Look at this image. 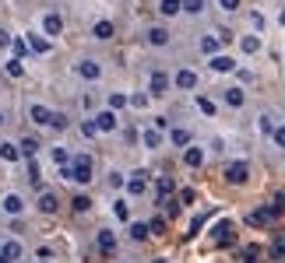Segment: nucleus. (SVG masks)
<instances>
[{"instance_id":"nucleus-8","label":"nucleus","mask_w":285,"mask_h":263,"mask_svg":"<svg viewBox=\"0 0 285 263\" xmlns=\"http://www.w3.org/2000/svg\"><path fill=\"white\" fill-rule=\"evenodd\" d=\"M212 235H215L218 246H229V242H232V225H229V221H218L212 228Z\"/></svg>"},{"instance_id":"nucleus-20","label":"nucleus","mask_w":285,"mask_h":263,"mask_svg":"<svg viewBox=\"0 0 285 263\" xmlns=\"http://www.w3.org/2000/svg\"><path fill=\"white\" fill-rule=\"evenodd\" d=\"M21 207H25V203H21L18 193H7V197H4V211H7V214H21Z\"/></svg>"},{"instance_id":"nucleus-34","label":"nucleus","mask_w":285,"mask_h":263,"mask_svg":"<svg viewBox=\"0 0 285 263\" xmlns=\"http://www.w3.org/2000/svg\"><path fill=\"white\" fill-rule=\"evenodd\" d=\"M35 151H39V144H35L32 137H25V140H21V154H28V158H32Z\"/></svg>"},{"instance_id":"nucleus-19","label":"nucleus","mask_w":285,"mask_h":263,"mask_svg":"<svg viewBox=\"0 0 285 263\" xmlns=\"http://www.w3.org/2000/svg\"><path fill=\"white\" fill-rule=\"evenodd\" d=\"M169 137H173V144H176V147H183V151L190 147V130H183V127H176V130L169 133Z\"/></svg>"},{"instance_id":"nucleus-29","label":"nucleus","mask_w":285,"mask_h":263,"mask_svg":"<svg viewBox=\"0 0 285 263\" xmlns=\"http://www.w3.org/2000/svg\"><path fill=\"white\" fill-rule=\"evenodd\" d=\"M208 218H212V211H205V214H197V218L190 221V232H187V235H197V232L205 228V221H208Z\"/></svg>"},{"instance_id":"nucleus-18","label":"nucleus","mask_w":285,"mask_h":263,"mask_svg":"<svg viewBox=\"0 0 285 263\" xmlns=\"http://www.w3.org/2000/svg\"><path fill=\"white\" fill-rule=\"evenodd\" d=\"M212 70H218V74H229V70H236V64L229 60V57H212Z\"/></svg>"},{"instance_id":"nucleus-3","label":"nucleus","mask_w":285,"mask_h":263,"mask_svg":"<svg viewBox=\"0 0 285 263\" xmlns=\"http://www.w3.org/2000/svg\"><path fill=\"white\" fill-rule=\"evenodd\" d=\"M271 214H275V207H271V203H264V207H257V211H250L243 221H247V225H254V228H264V225L271 221Z\"/></svg>"},{"instance_id":"nucleus-28","label":"nucleus","mask_w":285,"mask_h":263,"mask_svg":"<svg viewBox=\"0 0 285 263\" xmlns=\"http://www.w3.org/2000/svg\"><path fill=\"white\" fill-rule=\"evenodd\" d=\"M155 193H158V197H169V193H173V179H169V176H162V179L155 183Z\"/></svg>"},{"instance_id":"nucleus-46","label":"nucleus","mask_w":285,"mask_h":263,"mask_svg":"<svg viewBox=\"0 0 285 263\" xmlns=\"http://www.w3.org/2000/svg\"><path fill=\"white\" fill-rule=\"evenodd\" d=\"M282 25H285V11H282Z\"/></svg>"},{"instance_id":"nucleus-13","label":"nucleus","mask_w":285,"mask_h":263,"mask_svg":"<svg viewBox=\"0 0 285 263\" xmlns=\"http://www.w3.org/2000/svg\"><path fill=\"white\" fill-rule=\"evenodd\" d=\"M113 32H116V28H113V21H95V28H92V35H95V39H113Z\"/></svg>"},{"instance_id":"nucleus-5","label":"nucleus","mask_w":285,"mask_h":263,"mask_svg":"<svg viewBox=\"0 0 285 263\" xmlns=\"http://www.w3.org/2000/svg\"><path fill=\"white\" fill-rule=\"evenodd\" d=\"M92 123H95V130H102V133L116 130V113H113V109H106V113H99Z\"/></svg>"},{"instance_id":"nucleus-7","label":"nucleus","mask_w":285,"mask_h":263,"mask_svg":"<svg viewBox=\"0 0 285 263\" xmlns=\"http://www.w3.org/2000/svg\"><path fill=\"white\" fill-rule=\"evenodd\" d=\"M173 81H176V88H183V91L197 88V74H194V70H187V67H183V70H176V77H173Z\"/></svg>"},{"instance_id":"nucleus-32","label":"nucleus","mask_w":285,"mask_h":263,"mask_svg":"<svg viewBox=\"0 0 285 263\" xmlns=\"http://www.w3.org/2000/svg\"><path fill=\"white\" fill-rule=\"evenodd\" d=\"M11 49H14V60H21V53L28 49V42L25 39H11Z\"/></svg>"},{"instance_id":"nucleus-1","label":"nucleus","mask_w":285,"mask_h":263,"mask_svg":"<svg viewBox=\"0 0 285 263\" xmlns=\"http://www.w3.org/2000/svg\"><path fill=\"white\" fill-rule=\"evenodd\" d=\"M67 169H71L74 183H92V158H88V154H74V162Z\"/></svg>"},{"instance_id":"nucleus-49","label":"nucleus","mask_w":285,"mask_h":263,"mask_svg":"<svg viewBox=\"0 0 285 263\" xmlns=\"http://www.w3.org/2000/svg\"><path fill=\"white\" fill-rule=\"evenodd\" d=\"M0 263H7V260H4V256H0Z\"/></svg>"},{"instance_id":"nucleus-24","label":"nucleus","mask_w":285,"mask_h":263,"mask_svg":"<svg viewBox=\"0 0 285 263\" xmlns=\"http://www.w3.org/2000/svg\"><path fill=\"white\" fill-rule=\"evenodd\" d=\"M131 239H134V242H144V239H148V225L134 221V225H131Z\"/></svg>"},{"instance_id":"nucleus-10","label":"nucleus","mask_w":285,"mask_h":263,"mask_svg":"<svg viewBox=\"0 0 285 263\" xmlns=\"http://www.w3.org/2000/svg\"><path fill=\"white\" fill-rule=\"evenodd\" d=\"M28 116H32L39 127H50V120H53V113H50L46 106H32V109H28Z\"/></svg>"},{"instance_id":"nucleus-43","label":"nucleus","mask_w":285,"mask_h":263,"mask_svg":"<svg viewBox=\"0 0 285 263\" xmlns=\"http://www.w3.org/2000/svg\"><path fill=\"white\" fill-rule=\"evenodd\" d=\"M275 144H278V147H285V127H278V130H275Z\"/></svg>"},{"instance_id":"nucleus-15","label":"nucleus","mask_w":285,"mask_h":263,"mask_svg":"<svg viewBox=\"0 0 285 263\" xmlns=\"http://www.w3.org/2000/svg\"><path fill=\"white\" fill-rule=\"evenodd\" d=\"M166 88H169V77H166L162 70H155V74H151V95H162Z\"/></svg>"},{"instance_id":"nucleus-39","label":"nucleus","mask_w":285,"mask_h":263,"mask_svg":"<svg viewBox=\"0 0 285 263\" xmlns=\"http://www.w3.org/2000/svg\"><path fill=\"white\" fill-rule=\"evenodd\" d=\"M50 127H57V130H60V127H67V116H64V113H53V120H50Z\"/></svg>"},{"instance_id":"nucleus-37","label":"nucleus","mask_w":285,"mask_h":263,"mask_svg":"<svg viewBox=\"0 0 285 263\" xmlns=\"http://www.w3.org/2000/svg\"><path fill=\"white\" fill-rule=\"evenodd\" d=\"M183 7H187L190 14H201V11H205V0H183Z\"/></svg>"},{"instance_id":"nucleus-44","label":"nucleus","mask_w":285,"mask_h":263,"mask_svg":"<svg viewBox=\"0 0 285 263\" xmlns=\"http://www.w3.org/2000/svg\"><path fill=\"white\" fill-rule=\"evenodd\" d=\"M194 200V190H180V203H190Z\"/></svg>"},{"instance_id":"nucleus-31","label":"nucleus","mask_w":285,"mask_h":263,"mask_svg":"<svg viewBox=\"0 0 285 263\" xmlns=\"http://www.w3.org/2000/svg\"><path fill=\"white\" fill-rule=\"evenodd\" d=\"M166 232V218H151V225H148V235H162Z\"/></svg>"},{"instance_id":"nucleus-17","label":"nucleus","mask_w":285,"mask_h":263,"mask_svg":"<svg viewBox=\"0 0 285 263\" xmlns=\"http://www.w3.org/2000/svg\"><path fill=\"white\" fill-rule=\"evenodd\" d=\"M183 162H187L190 169H197V165L205 162V151H201V147H187V151H183Z\"/></svg>"},{"instance_id":"nucleus-22","label":"nucleus","mask_w":285,"mask_h":263,"mask_svg":"<svg viewBox=\"0 0 285 263\" xmlns=\"http://www.w3.org/2000/svg\"><path fill=\"white\" fill-rule=\"evenodd\" d=\"M144 186H148V183H144V172H134V179L127 183V190H131L134 197H141V193H144Z\"/></svg>"},{"instance_id":"nucleus-21","label":"nucleus","mask_w":285,"mask_h":263,"mask_svg":"<svg viewBox=\"0 0 285 263\" xmlns=\"http://www.w3.org/2000/svg\"><path fill=\"white\" fill-rule=\"evenodd\" d=\"M158 11H162L166 18H173V14H180V11H183V0H162V4H158Z\"/></svg>"},{"instance_id":"nucleus-45","label":"nucleus","mask_w":285,"mask_h":263,"mask_svg":"<svg viewBox=\"0 0 285 263\" xmlns=\"http://www.w3.org/2000/svg\"><path fill=\"white\" fill-rule=\"evenodd\" d=\"M0 46H11V35H7L4 28H0Z\"/></svg>"},{"instance_id":"nucleus-23","label":"nucleus","mask_w":285,"mask_h":263,"mask_svg":"<svg viewBox=\"0 0 285 263\" xmlns=\"http://www.w3.org/2000/svg\"><path fill=\"white\" fill-rule=\"evenodd\" d=\"M225 102H229L232 109H239V106H243V91H239V88H225Z\"/></svg>"},{"instance_id":"nucleus-50","label":"nucleus","mask_w":285,"mask_h":263,"mask_svg":"<svg viewBox=\"0 0 285 263\" xmlns=\"http://www.w3.org/2000/svg\"><path fill=\"white\" fill-rule=\"evenodd\" d=\"M282 242H285V239H282Z\"/></svg>"},{"instance_id":"nucleus-40","label":"nucleus","mask_w":285,"mask_h":263,"mask_svg":"<svg viewBox=\"0 0 285 263\" xmlns=\"http://www.w3.org/2000/svg\"><path fill=\"white\" fill-rule=\"evenodd\" d=\"M113 214H116L120 221H127V218H131V211H127V203H116V207H113Z\"/></svg>"},{"instance_id":"nucleus-4","label":"nucleus","mask_w":285,"mask_h":263,"mask_svg":"<svg viewBox=\"0 0 285 263\" xmlns=\"http://www.w3.org/2000/svg\"><path fill=\"white\" fill-rule=\"evenodd\" d=\"M95 246H99L102 256H113V253H116V235H113L109 228H102V232L95 235Z\"/></svg>"},{"instance_id":"nucleus-14","label":"nucleus","mask_w":285,"mask_h":263,"mask_svg":"<svg viewBox=\"0 0 285 263\" xmlns=\"http://www.w3.org/2000/svg\"><path fill=\"white\" fill-rule=\"evenodd\" d=\"M148 42H151V46H166V42H169V32L155 25V28H148Z\"/></svg>"},{"instance_id":"nucleus-26","label":"nucleus","mask_w":285,"mask_h":263,"mask_svg":"<svg viewBox=\"0 0 285 263\" xmlns=\"http://www.w3.org/2000/svg\"><path fill=\"white\" fill-rule=\"evenodd\" d=\"M141 140H144V147H158V144H162V133L158 130H144Z\"/></svg>"},{"instance_id":"nucleus-48","label":"nucleus","mask_w":285,"mask_h":263,"mask_svg":"<svg viewBox=\"0 0 285 263\" xmlns=\"http://www.w3.org/2000/svg\"><path fill=\"white\" fill-rule=\"evenodd\" d=\"M0 123H4V113H0Z\"/></svg>"},{"instance_id":"nucleus-9","label":"nucleus","mask_w":285,"mask_h":263,"mask_svg":"<svg viewBox=\"0 0 285 263\" xmlns=\"http://www.w3.org/2000/svg\"><path fill=\"white\" fill-rule=\"evenodd\" d=\"M0 256H4V260H7V263H14V260H18V256H21V242H18V239H11V242H4V246H0Z\"/></svg>"},{"instance_id":"nucleus-16","label":"nucleus","mask_w":285,"mask_h":263,"mask_svg":"<svg viewBox=\"0 0 285 263\" xmlns=\"http://www.w3.org/2000/svg\"><path fill=\"white\" fill-rule=\"evenodd\" d=\"M0 158H4V162H18V158H21V147L4 140V144H0Z\"/></svg>"},{"instance_id":"nucleus-41","label":"nucleus","mask_w":285,"mask_h":263,"mask_svg":"<svg viewBox=\"0 0 285 263\" xmlns=\"http://www.w3.org/2000/svg\"><path fill=\"white\" fill-rule=\"evenodd\" d=\"M222 4V11H239V0H218Z\"/></svg>"},{"instance_id":"nucleus-42","label":"nucleus","mask_w":285,"mask_h":263,"mask_svg":"<svg viewBox=\"0 0 285 263\" xmlns=\"http://www.w3.org/2000/svg\"><path fill=\"white\" fill-rule=\"evenodd\" d=\"M53 158H57L60 165H67V151H64V147H57V151H53Z\"/></svg>"},{"instance_id":"nucleus-35","label":"nucleus","mask_w":285,"mask_h":263,"mask_svg":"<svg viewBox=\"0 0 285 263\" xmlns=\"http://www.w3.org/2000/svg\"><path fill=\"white\" fill-rule=\"evenodd\" d=\"M197 109H201L205 116H215V102L212 98H197Z\"/></svg>"},{"instance_id":"nucleus-11","label":"nucleus","mask_w":285,"mask_h":263,"mask_svg":"<svg viewBox=\"0 0 285 263\" xmlns=\"http://www.w3.org/2000/svg\"><path fill=\"white\" fill-rule=\"evenodd\" d=\"M43 28H46V35H60V28H64L60 14H46V18H43Z\"/></svg>"},{"instance_id":"nucleus-6","label":"nucleus","mask_w":285,"mask_h":263,"mask_svg":"<svg viewBox=\"0 0 285 263\" xmlns=\"http://www.w3.org/2000/svg\"><path fill=\"white\" fill-rule=\"evenodd\" d=\"M77 74H81L85 81H99V77H102V67L95 64V60H81V64H77Z\"/></svg>"},{"instance_id":"nucleus-12","label":"nucleus","mask_w":285,"mask_h":263,"mask_svg":"<svg viewBox=\"0 0 285 263\" xmlns=\"http://www.w3.org/2000/svg\"><path fill=\"white\" fill-rule=\"evenodd\" d=\"M57 207H60V200L53 197V193H43V197H39V211H43V214H57Z\"/></svg>"},{"instance_id":"nucleus-27","label":"nucleus","mask_w":285,"mask_h":263,"mask_svg":"<svg viewBox=\"0 0 285 263\" xmlns=\"http://www.w3.org/2000/svg\"><path fill=\"white\" fill-rule=\"evenodd\" d=\"M28 49H32V53H50V42L39 39V35H32V39H28Z\"/></svg>"},{"instance_id":"nucleus-30","label":"nucleus","mask_w":285,"mask_h":263,"mask_svg":"<svg viewBox=\"0 0 285 263\" xmlns=\"http://www.w3.org/2000/svg\"><path fill=\"white\" fill-rule=\"evenodd\" d=\"M239 46H243V53H257V49H261L257 35H247V39H239Z\"/></svg>"},{"instance_id":"nucleus-36","label":"nucleus","mask_w":285,"mask_h":263,"mask_svg":"<svg viewBox=\"0 0 285 263\" xmlns=\"http://www.w3.org/2000/svg\"><path fill=\"white\" fill-rule=\"evenodd\" d=\"M71 203H74V211H77V214H85V211L92 207V200H88V197H74Z\"/></svg>"},{"instance_id":"nucleus-25","label":"nucleus","mask_w":285,"mask_h":263,"mask_svg":"<svg viewBox=\"0 0 285 263\" xmlns=\"http://www.w3.org/2000/svg\"><path fill=\"white\" fill-rule=\"evenodd\" d=\"M218 46H222V42H218V35H205V39H201V49H205L208 57H215V49H218Z\"/></svg>"},{"instance_id":"nucleus-2","label":"nucleus","mask_w":285,"mask_h":263,"mask_svg":"<svg viewBox=\"0 0 285 263\" xmlns=\"http://www.w3.org/2000/svg\"><path fill=\"white\" fill-rule=\"evenodd\" d=\"M250 179V169H247V162H232V165H225V183H232V186H243Z\"/></svg>"},{"instance_id":"nucleus-33","label":"nucleus","mask_w":285,"mask_h":263,"mask_svg":"<svg viewBox=\"0 0 285 263\" xmlns=\"http://www.w3.org/2000/svg\"><path fill=\"white\" fill-rule=\"evenodd\" d=\"M127 102H131V98H127V95H120V91H116V95H109V109H124Z\"/></svg>"},{"instance_id":"nucleus-38","label":"nucleus","mask_w":285,"mask_h":263,"mask_svg":"<svg viewBox=\"0 0 285 263\" xmlns=\"http://www.w3.org/2000/svg\"><path fill=\"white\" fill-rule=\"evenodd\" d=\"M7 74H11V77H21V74H25L21 60H11V64H7Z\"/></svg>"},{"instance_id":"nucleus-47","label":"nucleus","mask_w":285,"mask_h":263,"mask_svg":"<svg viewBox=\"0 0 285 263\" xmlns=\"http://www.w3.org/2000/svg\"><path fill=\"white\" fill-rule=\"evenodd\" d=\"M151 263H166V260H151Z\"/></svg>"}]
</instances>
